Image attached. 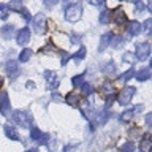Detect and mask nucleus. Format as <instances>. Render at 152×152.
I'll return each instance as SVG.
<instances>
[{"instance_id": "f257e3e1", "label": "nucleus", "mask_w": 152, "mask_h": 152, "mask_svg": "<svg viewBox=\"0 0 152 152\" xmlns=\"http://www.w3.org/2000/svg\"><path fill=\"white\" fill-rule=\"evenodd\" d=\"M11 121L16 124V125H19V127L27 128V127L32 125L33 119H32V116H30V113H27V111H13Z\"/></svg>"}, {"instance_id": "f03ea898", "label": "nucleus", "mask_w": 152, "mask_h": 152, "mask_svg": "<svg viewBox=\"0 0 152 152\" xmlns=\"http://www.w3.org/2000/svg\"><path fill=\"white\" fill-rule=\"evenodd\" d=\"M81 13H83L81 5L79 3H71L65 10V19H66V21H70V22H76V21H79Z\"/></svg>"}, {"instance_id": "7ed1b4c3", "label": "nucleus", "mask_w": 152, "mask_h": 152, "mask_svg": "<svg viewBox=\"0 0 152 152\" xmlns=\"http://www.w3.org/2000/svg\"><path fill=\"white\" fill-rule=\"evenodd\" d=\"M135 92H136V89L132 87V86H128V87L122 89V92L119 94V97H117V102L121 103L122 106H127V104H130L132 97L135 95Z\"/></svg>"}, {"instance_id": "20e7f679", "label": "nucleus", "mask_w": 152, "mask_h": 152, "mask_svg": "<svg viewBox=\"0 0 152 152\" xmlns=\"http://www.w3.org/2000/svg\"><path fill=\"white\" fill-rule=\"evenodd\" d=\"M32 26H33V30H35L38 35H43L46 32V18L45 14H37L35 18L32 19Z\"/></svg>"}, {"instance_id": "39448f33", "label": "nucleus", "mask_w": 152, "mask_h": 152, "mask_svg": "<svg viewBox=\"0 0 152 152\" xmlns=\"http://www.w3.org/2000/svg\"><path fill=\"white\" fill-rule=\"evenodd\" d=\"M0 114L2 116H10L11 114V104H10V98L7 92L0 94Z\"/></svg>"}, {"instance_id": "423d86ee", "label": "nucleus", "mask_w": 152, "mask_h": 152, "mask_svg": "<svg viewBox=\"0 0 152 152\" xmlns=\"http://www.w3.org/2000/svg\"><path fill=\"white\" fill-rule=\"evenodd\" d=\"M151 54V46L149 43H141V45L136 46V59L140 62H144Z\"/></svg>"}, {"instance_id": "0eeeda50", "label": "nucleus", "mask_w": 152, "mask_h": 152, "mask_svg": "<svg viewBox=\"0 0 152 152\" xmlns=\"http://www.w3.org/2000/svg\"><path fill=\"white\" fill-rule=\"evenodd\" d=\"M5 71H7V75L11 79H16L19 76V73H21V70H19V66L14 60H8L7 64H5Z\"/></svg>"}, {"instance_id": "6e6552de", "label": "nucleus", "mask_w": 152, "mask_h": 152, "mask_svg": "<svg viewBox=\"0 0 152 152\" xmlns=\"http://www.w3.org/2000/svg\"><path fill=\"white\" fill-rule=\"evenodd\" d=\"M45 78L48 81V89L49 90H56L59 87L60 81H59V78H57V75L54 71H45Z\"/></svg>"}, {"instance_id": "1a4fd4ad", "label": "nucleus", "mask_w": 152, "mask_h": 152, "mask_svg": "<svg viewBox=\"0 0 152 152\" xmlns=\"http://www.w3.org/2000/svg\"><path fill=\"white\" fill-rule=\"evenodd\" d=\"M30 136H32V140H33V141H37V142H38V146L48 144V140H49V135H43V133L38 130V128H32Z\"/></svg>"}, {"instance_id": "9d476101", "label": "nucleus", "mask_w": 152, "mask_h": 152, "mask_svg": "<svg viewBox=\"0 0 152 152\" xmlns=\"http://www.w3.org/2000/svg\"><path fill=\"white\" fill-rule=\"evenodd\" d=\"M16 40H18V45H21V46H26L27 43L30 41V30H28L27 27L21 28V30L18 32V37H16Z\"/></svg>"}, {"instance_id": "9b49d317", "label": "nucleus", "mask_w": 152, "mask_h": 152, "mask_svg": "<svg viewBox=\"0 0 152 152\" xmlns=\"http://www.w3.org/2000/svg\"><path fill=\"white\" fill-rule=\"evenodd\" d=\"M113 21L116 26H124V24L127 22V16H125V13H124L122 8H117L113 11Z\"/></svg>"}, {"instance_id": "f8f14e48", "label": "nucleus", "mask_w": 152, "mask_h": 152, "mask_svg": "<svg viewBox=\"0 0 152 152\" xmlns=\"http://www.w3.org/2000/svg\"><path fill=\"white\" fill-rule=\"evenodd\" d=\"M140 32H141V24L140 22H136V21L128 22V26H127V33L128 35L136 37V35H140Z\"/></svg>"}, {"instance_id": "ddd939ff", "label": "nucleus", "mask_w": 152, "mask_h": 152, "mask_svg": "<svg viewBox=\"0 0 152 152\" xmlns=\"http://www.w3.org/2000/svg\"><path fill=\"white\" fill-rule=\"evenodd\" d=\"M13 33H14V26H11V24H7L0 28V35H2L3 40H11Z\"/></svg>"}, {"instance_id": "4468645a", "label": "nucleus", "mask_w": 152, "mask_h": 152, "mask_svg": "<svg viewBox=\"0 0 152 152\" xmlns=\"http://www.w3.org/2000/svg\"><path fill=\"white\" fill-rule=\"evenodd\" d=\"M3 132H5V135H7L10 140H13V141H19V135H18V132L14 130V128L11 125H3Z\"/></svg>"}, {"instance_id": "2eb2a0df", "label": "nucleus", "mask_w": 152, "mask_h": 152, "mask_svg": "<svg viewBox=\"0 0 152 152\" xmlns=\"http://www.w3.org/2000/svg\"><path fill=\"white\" fill-rule=\"evenodd\" d=\"M65 102L71 104V106H78L79 104V97L76 95V92H68L65 95Z\"/></svg>"}, {"instance_id": "dca6fc26", "label": "nucleus", "mask_w": 152, "mask_h": 152, "mask_svg": "<svg viewBox=\"0 0 152 152\" xmlns=\"http://www.w3.org/2000/svg\"><path fill=\"white\" fill-rule=\"evenodd\" d=\"M102 71L104 75H108V76H111L116 73V66H114V62H108L106 65H103L102 66Z\"/></svg>"}, {"instance_id": "f3484780", "label": "nucleus", "mask_w": 152, "mask_h": 152, "mask_svg": "<svg viewBox=\"0 0 152 152\" xmlns=\"http://www.w3.org/2000/svg\"><path fill=\"white\" fill-rule=\"evenodd\" d=\"M111 43V33H104L100 40V51H104L108 48V45Z\"/></svg>"}, {"instance_id": "a211bd4d", "label": "nucleus", "mask_w": 152, "mask_h": 152, "mask_svg": "<svg viewBox=\"0 0 152 152\" xmlns=\"http://www.w3.org/2000/svg\"><path fill=\"white\" fill-rule=\"evenodd\" d=\"M149 76H151V70L149 68H142L136 73V79L138 81H146V79H149Z\"/></svg>"}, {"instance_id": "6ab92c4d", "label": "nucleus", "mask_w": 152, "mask_h": 152, "mask_svg": "<svg viewBox=\"0 0 152 152\" xmlns=\"http://www.w3.org/2000/svg\"><path fill=\"white\" fill-rule=\"evenodd\" d=\"M149 138H151L149 133H144V136H142V141H141V144H140V147H141L142 152L149 149V146H151V140H149Z\"/></svg>"}, {"instance_id": "aec40b11", "label": "nucleus", "mask_w": 152, "mask_h": 152, "mask_svg": "<svg viewBox=\"0 0 152 152\" xmlns=\"http://www.w3.org/2000/svg\"><path fill=\"white\" fill-rule=\"evenodd\" d=\"M132 117H135V113H133V109H128V111H124L121 114V122H128Z\"/></svg>"}, {"instance_id": "412c9836", "label": "nucleus", "mask_w": 152, "mask_h": 152, "mask_svg": "<svg viewBox=\"0 0 152 152\" xmlns=\"http://www.w3.org/2000/svg\"><path fill=\"white\" fill-rule=\"evenodd\" d=\"M30 57H32V49H27V48H26V49L19 54V60H21V62H27Z\"/></svg>"}, {"instance_id": "4be33fe9", "label": "nucleus", "mask_w": 152, "mask_h": 152, "mask_svg": "<svg viewBox=\"0 0 152 152\" xmlns=\"http://www.w3.org/2000/svg\"><path fill=\"white\" fill-rule=\"evenodd\" d=\"M8 14H10V8H8V5L0 3V19H7V18H8Z\"/></svg>"}, {"instance_id": "5701e85b", "label": "nucleus", "mask_w": 152, "mask_h": 152, "mask_svg": "<svg viewBox=\"0 0 152 152\" xmlns=\"http://www.w3.org/2000/svg\"><path fill=\"white\" fill-rule=\"evenodd\" d=\"M121 152H135V142L133 141L125 142V144L121 147Z\"/></svg>"}, {"instance_id": "b1692460", "label": "nucleus", "mask_w": 152, "mask_h": 152, "mask_svg": "<svg viewBox=\"0 0 152 152\" xmlns=\"http://www.w3.org/2000/svg\"><path fill=\"white\" fill-rule=\"evenodd\" d=\"M81 92H83V95H86V97H87V95H92V92H94V87L90 84H83L81 86Z\"/></svg>"}, {"instance_id": "393cba45", "label": "nucleus", "mask_w": 152, "mask_h": 152, "mask_svg": "<svg viewBox=\"0 0 152 152\" xmlns=\"http://www.w3.org/2000/svg\"><path fill=\"white\" fill-rule=\"evenodd\" d=\"M71 83H73L75 87H81V86L84 84V75H78V76H75V78L71 79Z\"/></svg>"}, {"instance_id": "a878e982", "label": "nucleus", "mask_w": 152, "mask_h": 152, "mask_svg": "<svg viewBox=\"0 0 152 152\" xmlns=\"http://www.w3.org/2000/svg\"><path fill=\"white\" fill-rule=\"evenodd\" d=\"M84 57H86V48H84V46H81V48H79V51L73 56V59H75L76 62H79V60H83Z\"/></svg>"}, {"instance_id": "bb28decb", "label": "nucleus", "mask_w": 152, "mask_h": 152, "mask_svg": "<svg viewBox=\"0 0 152 152\" xmlns=\"http://www.w3.org/2000/svg\"><path fill=\"white\" fill-rule=\"evenodd\" d=\"M133 75H135V70L130 68V70H127L125 73H124V75L121 76V78H119V81H124V83H125V81H128V79H130L132 76H133Z\"/></svg>"}, {"instance_id": "cd10ccee", "label": "nucleus", "mask_w": 152, "mask_h": 152, "mask_svg": "<svg viewBox=\"0 0 152 152\" xmlns=\"http://www.w3.org/2000/svg\"><path fill=\"white\" fill-rule=\"evenodd\" d=\"M100 22H102V24H108L109 22V11L104 10V11L100 13Z\"/></svg>"}, {"instance_id": "c85d7f7f", "label": "nucleus", "mask_w": 152, "mask_h": 152, "mask_svg": "<svg viewBox=\"0 0 152 152\" xmlns=\"http://www.w3.org/2000/svg\"><path fill=\"white\" fill-rule=\"evenodd\" d=\"M8 8H13V10H19L21 11V8H22V3L19 2V0H14V2H11L8 5Z\"/></svg>"}, {"instance_id": "c756f323", "label": "nucleus", "mask_w": 152, "mask_h": 152, "mask_svg": "<svg viewBox=\"0 0 152 152\" xmlns=\"http://www.w3.org/2000/svg\"><path fill=\"white\" fill-rule=\"evenodd\" d=\"M124 40L125 38H122V37H116V38H111V45L116 48V46H119V45H122L124 43Z\"/></svg>"}, {"instance_id": "7c9ffc66", "label": "nucleus", "mask_w": 152, "mask_h": 152, "mask_svg": "<svg viewBox=\"0 0 152 152\" xmlns=\"http://www.w3.org/2000/svg\"><path fill=\"white\" fill-rule=\"evenodd\" d=\"M21 14H22V18L26 19V22H30V21H32V18H30V13H28L26 8H21Z\"/></svg>"}, {"instance_id": "2f4dec72", "label": "nucleus", "mask_w": 152, "mask_h": 152, "mask_svg": "<svg viewBox=\"0 0 152 152\" xmlns=\"http://www.w3.org/2000/svg\"><path fill=\"white\" fill-rule=\"evenodd\" d=\"M114 98H116V97H114V94H109L108 97H106V103H104V108H109V106H111L113 102H114Z\"/></svg>"}, {"instance_id": "473e14b6", "label": "nucleus", "mask_w": 152, "mask_h": 152, "mask_svg": "<svg viewBox=\"0 0 152 152\" xmlns=\"http://www.w3.org/2000/svg\"><path fill=\"white\" fill-rule=\"evenodd\" d=\"M51 100H52V102H56V103H60V102H64V98H62L59 94H52V95H51Z\"/></svg>"}, {"instance_id": "72a5a7b5", "label": "nucleus", "mask_w": 152, "mask_h": 152, "mask_svg": "<svg viewBox=\"0 0 152 152\" xmlns=\"http://www.w3.org/2000/svg\"><path fill=\"white\" fill-rule=\"evenodd\" d=\"M111 87H113V86H111V83H109V81H106V83H104L103 84V87H102V90H103V92H111Z\"/></svg>"}, {"instance_id": "f704fd0d", "label": "nucleus", "mask_w": 152, "mask_h": 152, "mask_svg": "<svg viewBox=\"0 0 152 152\" xmlns=\"http://www.w3.org/2000/svg\"><path fill=\"white\" fill-rule=\"evenodd\" d=\"M81 41V35H78V33H71V43L73 45H76V43Z\"/></svg>"}, {"instance_id": "c9c22d12", "label": "nucleus", "mask_w": 152, "mask_h": 152, "mask_svg": "<svg viewBox=\"0 0 152 152\" xmlns=\"http://www.w3.org/2000/svg\"><path fill=\"white\" fill-rule=\"evenodd\" d=\"M68 59H70V54H68V52H64V56H62V66L66 65V62H68Z\"/></svg>"}, {"instance_id": "e433bc0d", "label": "nucleus", "mask_w": 152, "mask_h": 152, "mask_svg": "<svg viewBox=\"0 0 152 152\" xmlns=\"http://www.w3.org/2000/svg\"><path fill=\"white\" fill-rule=\"evenodd\" d=\"M151 24H152V21H151V19H147V21H146L144 24H142L141 30H142V28H144V30H149V28H151Z\"/></svg>"}, {"instance_id": "4c0bfd02", "label": "nucleus", "mask_w": 152, "mask_h": 152, "mask_svg": "<svg viewBox=\"0 0 152 152\" xmlns=\"http://www.w3.org/2000/svg\"><path fill=\"white\" fill-rule=\"evenodd\" d=\"M41 51H43V52H51V51H56V48L52 46V45H48V46H45V48H43Z\"/></svg>"}, {"instance_id": "58836bf2", "label": "nucleus", "mask_w": 152, "mask_h": 152, "mask_svg": "<svg viewBox=\"0 0 152 152\" xmlns=\"http://www.w3.org/2000/svg\"><path fill=\"white\" fill-rule=\"evenodd\" d=\"M135 7H136V11L140 13V11H142V10H144V3H142V2H140V3H135Z\"/></svg>"}, {"instance_id": "ea45409f", "label": "nucleus", "mask_w": 152, "mask_h": 152, "mask_svg": "<svg viewBox=\"0 0 152 152\" xmlns=\"http://www.w3.org/2000/svg\"><path fill=\"white\" fill-rule=\"evenodd\" d=\"M151 122H152V114H146V125L151 127Z\"/></svg>"}, {"instance_id": "a19ab883", "label": "nucleus", "mask_w": 152, "mask_h": 152, "mask_svg": "<svg viewBox=\"0 0 152 152\" xmlns=\"http://www.w3.org/2000/svg\"><path fill=\"white\" fill-rule=\"evenodd\" d=\"M57 2H56V0H52V2H45V5H46V7L48 8H49V7H54V5H56Z\"/></svg>"}, {"instance_id": "79ce46f5", "label": "nucleus", "mask_w": 152, "mask_h": 152, "mask_svg": "<svg viewBox=\"0 0 152 152\" xmlns=\"http://www.w3.org/2000/svg\"><path fill=\"white\" fill-rule=\"evenodd\" d=\"M27 87H28V89H33V87H35V84H33L32 81H28V83H27Z\"/></svg>"}, {"instance_id": "37998d69", "label": "nucleus", "mask_w": 152, "mask_h": 152, "mask_svg": "<svg viewBox=\"0 0 152 152\" xmlns=\"http://www.w3.org/2000/svg\"><path fill=\"white\" fill-rule=\"evenodd\" d=\"M136 133H138V132H136V128H132V130H130V136H135Z\"/></svg>"}, {"instance_id": "c03bdc74", "label": "nucleus", "mask_w": 152, "mask_h": 152, "mask_svg": "<svg viewBox=\"0 0 152 152\" xmlns=\"http://www.w3.org/2000/svg\"><path fill=\"white\" fill-rule=\"evenodd\" d=\"M2 84H3V78L0 76V87H2Z\"/></svg>"}, {"instance_id": "a18cd8bd", "label": "nucleus", "mask_w": 152, "mask_h": 152, "mask_svg": "<svg viewBox=\"0 0 152 152\" xmlns=\"http://www.w3.org/2000/svg\"><path fill=\"white\" fill-rule=\"evenodd\" d=\"M27 152H38L37 149H30V151H27Z\"/></svg>"}, {"instance_id": "49530a36", "label": "nucleus", "mask_w": 152, "mask_h": 152, "mask_svg": "<svg viewBox=\"0 0 152 152\" xmlns=\"http://www.w3.org/2000/svg\"><path fill=\"white\" fill-rule=\"evenodd\" d=\"M140 152H142V151H140Z\"/></svg>"}]
</instances>
